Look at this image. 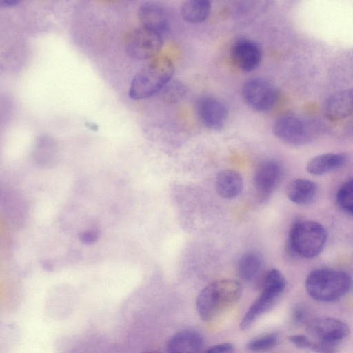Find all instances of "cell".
<instances>
[{
	"label": "cell",
	"mask_w": 353,
	"mask_h": 353,
	"mask_svg": "<svg viewBox=\"0 0 353 353\" xmlns=\"http://www.w3.org/2000/svg\"><path fill=\"white\" fill-rule=\"evenodd\" d=\"M243 288L238 281L221 279L205 286L198 294L196 305L201 319L212 321L241 298Z\"/></svg>",
	"instance_id": "cell-1"
},
{
	"label": "cell",
	"mask_w": 353,
	"mask_h": 353,
	"mask_svg": "<svg viewBox=\"0 0 353 353\" xmlns=\"http://www.w3.org/2000/svg\"><path fill=\"white\" fill-rule=\"evenodd\" d=\"M174 68L168 58H159L141 69L132 79L129 96L132 99L148 98L159 92L172 80Z\"/></svg>",
	"instance_id": "cell-2"
},
{
	"label": "cell",
	"mask_w": 353,
	"mask_h": 353,
	"mask_svg": "<svg viewBox=\"0 0 353 353\" xmlns=\"http://www.w3.org/2000/svg\"><path fill=\"white\" fill-rule=\"evenodd\" d=\"M351 278L345 272L319 268L311 272L305 281L308 294L315 300L323 302L336 301L350 290Z\"/></svg>",
	"instance_id": "cell-3"
},
{
	"label": "cell",
	"mask_w": 353,
	"mask_h": 353,
	"mask_svg": "<svg viewBox=\"0 0 353 353\" xmlns=\"http://www.w3.org/2000/svg\"><path fill=\"white\" fill-rule=\"evenodd\" d=\"M323 130L321 121L288 112L279 117L273 125L274 135L281 141L293 145L308 143Z\"/></svg>",
	"instance_id": "cell-4"
},
{
	"label": "cell",
	"mask_w": 353,
	"mask_h": 353,
	"mask_svg": "<svg viewBox=\"0 0 353 353\" xmlns=\"http://www.w3.org/2000/svg\"><path fill=\"white\" fill-rule=\"evenodd\" d=\"M327 241L325 228L313 221H300L293 224L288 237L290 250L302 258H313L323 249Z\"/></svg>",
	"instance_id": "cell-5"
},
{
	"label": "cell",
	"mask_w": 353,
	"mask_h": 353,
	"mask_svg": "<svg viewBox=\"0 0 353 353\" xmlns=\"http://www.w3.org/2000/svg\"><path fill=\"white\" fill-rule=\"evenodd\" d=\"M285 288V279L277 269H272L265 275L262 290L243 316L239 327L248 329L263 314L270 309Z\"/></svg>",
	"instance_id": "cell-6"
},
{
	"label": "cell",
	"mask_w": 353,
	"mask_h": 353,
	"mask_svg": "<svg viewBox=\"0 0 353 353\" xmlns=\"http://www.w3.org/2000/svg\"><path fill=\"white\" fill-rule=\"evenodd\" d=\"M242 95L248 105L258 112L269 111L278 100L276 87L261 78L248 81L243 87Z\"/></svg>",
	"instance_id": "cell-7"
},
{
	"label": "cell",
	"mask_w": 353,
	"mask_h": 353,
	"mask_svg": "<svg viewBox=\"0 0 353 353\" xmlns=\"http://www.w3.org/2000/svg\"><path fill=\"white\" fill-rule=\"evenodd\" d=\"M162 46V35L141 26L128 37L126 50L134 59H147L157 54Z\"/></svg>",
	"instance_id": "cell-8"
},
{
	"label": "cell",
	"mask_w": 353,
	"mask_h": 353,
	"mask_svg": "<svg viewBox=\"0 0 353 353\" xmlns=\"http://www.w3.org/2000/svg\"><path fill=\"white\" fill-rule=\"evenodd\" d=\"M312 339L339 344L350 333L348 325L331 317H320L312 320L307 325Z\"/></svg>",
	"instance_id": "cell-9"
},
{
	"label": "cell",
	"mask_w": 353,
	"mask_h": 353,
	"mask_svg": "<svg viewBox=\"0 0 353 353\" xmlns=\"http://www.w3.org/2000/svg\"><path fill=\"white\" fill-rule=\"evenodd\" d=\"M196 113L201 122L214 130L221 129L228 118L225 105L219 99L211 96H203L199 99Z\"/></svg>",
	"instance_id": "cell-10"
},
{
	"label": "cell",
	"mask_w": 353,
	"mask_h": 353,
	"mask_svg": "<svg viewBox=\"0 0 353 353\" xmlns=\"http://www.w3.org/2000/svg\"><path fill=\"white\" fill-rule=\"evenodd\" d=\"M231 54L236 65L244 72H251L259 65L262 52L259 45L253 40L243 38L234 42Z\"/></svg>",
	"instance_id": "cell-11"
},
{
	"label": "cell",
	"mask_w": 353,
	"mask_h": 353,
	"mask_svg": "<svg viewBox=\"0 0 353 353\" xmlns=\"http://www.w3.org/2000/svg\"><path fill=\"white\" fill-rule=\"evenodd\" d=\"M281 174V166L274 160H265L258 165L254 182L261 197L266 198L272 192L279 183Z\"/></svg>",
	"instance_id": "cell-12"
},
{
	"label": "cell",
	"mask_w": 353,
	"mask_h": 353,
	"mask_svg": "<svg viewBox=\"0 0 353 353\" xmlns=\"http://www.w3.org/2000/svg\"><path fill=\"white\" fill-rule=\"evenodd\" d=\"M324 115L330 120H340L353 114V89L330 95L323 104Z\"/></svg>",
	"instance_id": "cell-13"
},
{
	"label": "cell",
	"mask_w": 353,
	"mask_h": 353,
	"mask_svg": "<svg viewBox=\"0 0 353 353\" xmlns=\"http://www.w3.org/2000/svg\"><path fill=\"white\" fill-rule=\"evenodd\" d=\"M139 18L142 27L163 35L168 32L170 24L165 10L159 4L146 2L139 10Z\"/></svg>",
	"instance_id": "cell-14"
},
{
	"label": "cell",
	"mask_w": 353,
	"mask_h": 353,
	"mask_svg": "<svg viewBox=\"0 0 353 353\" xmlns=\"http://www.w3.org/2000/svg\"><path fill=\"white\" fill-rule=\"evenodd\" d=\"M203 339L196 331L181 330L172 336L167 343V353H200Z\"/></svg>",
	"instance_id": "cell-15"
},
{
	"label": "cell",
	"mask_w": 353,
	"mask_h": 353,
	"mask_svg": "<svg viewBox=\"0 0 353 353\" xmlns=\"http://www.w3.org/2000/svg\"><path fill=\"white\" fill-rule=\"evenodd\" d=\"M215 188L223 198L233 199L241 194L243 188V179L234 170H223L216 177Z\"/></svg>",
	"instance_id": "cell-16"
},
{
	"label": "cell",
	"mask_w": 353,
	"mask_h": 353,
	"mask_svg": "<svg viewBox=\"0 0 353 353\" xmlns=\"http://www.w3.org/2000/svg\"><path fill=\"white\" fill-rule=\"evenodd\" d=\"M346 161L344 153L323 154L311 159L307 163L306 170L312 175H323L342 167Z\"/></svg>",
	"instance_id": "cell-17"
},
{
	"label": "cell",
	"mask_w": 353,
	"mask_h": 353,
	"mask_svg": "<svg viewBox=\"0 0 353 353\" xmlns=\"http://www.w3.org/2000/svg\"><path fill=\"white\" fill-rule=\"evenodd\" d=\"M317 193L315 183L306 179H296L288 185V198L299 205H306L312 203Z\"/></svg>",
	"instance_id": "cell-18"
},
{
	"label": "cell",
	"mask_w": 353,
	"mask_h": 353,
	"mask_svg": "<svg viewBox=\"0 0 353 353\" xmlns=\"http://www.w3.org/2000/svg\"><path fill=\"white\" fill-rule=\"evenodd\" d=\"M211 7L210 2L207 0H188L181 6V16L190 23H201L209 17Z\"/></svg>",
	"instance_id": "cell-19"
},
{
	"label": "cell",
	"mask_w": 353,
	"mask_h": 353,
	"mask_svg": "<svg viewBox=\"0 0 353 353\" xmlns=\"http://www.w3.org/2000/svg\"><path fill=\"white\" fill-rule=\"evenodd\" d=\"M262 265L263 261L259 254L254 252L245 253L238 262V274L243 281H252L260 272Z\"/></svg>",
	"instance_id": "cell-20"
},
{
	"label": "cell",
	"mask_w": 353,
	"mask_h": 353,
	"mask_svg": "<svg viewBox=\"0 0 353 353\" xmlns=\"http://www.w3.org/2000/svg\"><path fill=\"white\" fill-rule=\"evenodd\" d=\"M278 343V334L272 332L252 339L248 343L247 348L252 352H264L274 348Z\"/></svg>",
	"instance_id": "cell-21"
},
{
	"label": "cell",
	"mask_w": 353,
	"mask_h": 353,
	"mask_svg": "<svg viewBox=\"0 0 353 353\" xmlns=\"http://www.w3.org/2000/svg\"><path fill=\"white\" fill-rule=\"evenodd\" d=\"M336 201L343 211L353 215V179L340 188L336 194Z\"/></svg>",
	"instance_id": "cell-22"
},
{
	"label": "cell",
	"mask_w": 353,
	"mask_h": 353,
	"mask_svg": "<svg viewBox=\"0 0 353 353\" xmlns=\"http://www.w3.org/2000/svg\"><path fill=\"white\" fill-rule=\"evenodd\" d=\"M163 99L173 104L183 98L186 92L185 86L179 81H170L161 91Z\"/></svg>",
	"instance_id": "cell-23"
},
{
	"label": "cell",
	"mask_w": 353,
	"mask_h": 353,
	"mask_svg": "<svg viewBox=\"0 0 353 353\" xmlns=\"http://www.w3.org/2000/svg\"><path fill=\"white\" fill-rule=\"evenodd\" d=\"M289 341L295 346L302 349H311L312 340L311 338L303 334H294L288 337Z\"/></svg>",
	"instance_id": "cell-24"
},
{
	"label": "cell",
	"mask_w": 353,
	"mask_h": 353,
	"mask_svg": "<svg viewBox=\"0 0 353 353\" xmlns=\"http://www.w3.org/2000/svg\"><path fill=\"white\" fill-rule=\"evenodd\" d=\"M234 346L230 343H223L210 346L203 350L200 353H232Z\"/></svg>",
	"instance_id": "cell-25"
},
{
	"label": "cell",
	"mask_w": 353,
	"mask_h": 353,
	"mask_svg": "<svg viewBox=\"0 0 353 353\" xmlns=\"http://www.w3.org/2000/svg\"><path fill=\"white\" fill-rule=\"evenodd\" d=\"M98 238L97 232L93 231H88L81 234V240L85 243H93Z\"/></svg>",
	"instance_id": "cell-26"
},
{
	"label": "cell",
	"mask_w": 353,
	"mask_h": 353,
	"mask_svg": "<svg viewBox=\"0 0 353 353\" xmlns=\"http://www.w3.org/2000/svg\"><path fill=\"white\" fill-rule=\"evenodd\" d=\"M304 316H305V313H304V311L302 310V308L297 307L294 310V314H293V318L296 322L299 323L300 321H302L303 319H304Z\"/></svg>",
	"instance_id": "cell-27"
},
{
	"label": "cell",
	"mask_w": 353,
	"mask_h": 353,
	"mask_svg": "<svg viewBox=\"0 0 353 353\" xmlns=\"http://www.w3.org/2000/svg\"><path fill=\"white\" fill-rule=\"evenodd\" d=\"M20 1L18 0H1L0 1V6L8 7L17 5Z\"/></svg>",
	"instance_id": "cell-28"
},
{
	"label": "cell",
	"mask_w": 353,
	"mask_h": 353,
	"mask_svg": "<svg viewBox=\"0 0 353 353\" xmlns=\"http://www.w3.org/2000/svg\"><path fill=\"white\" fill-rule=\"evenodd\" d=\"M145 353H160V352H156V351H152V352H145Z\"/></svg>",
	"instance_id": "cell-29"
}]
</instances>
